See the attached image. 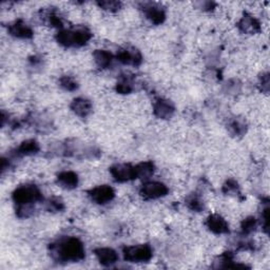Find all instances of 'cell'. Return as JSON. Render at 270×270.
<instances>
[{
    "label": "cell",
    "mask_w": 270,
    "mask_h": 270,
    "mask_svg": "<svg viewBox=\"0 0 270 270\" xmlns=\"http://www.w3.org/2000/svg\"><path fill=\"white\" fill-rule=\"evenodd\" d=\"M55 258L61 262L80 261L85 256L83 243L76 238H66L60 240L52 248Z\"/></svg>",
    "instance_id": "cell-1"
},
{
    "label": "cell",
    "mask_w": 270,
    "mask_h": 270,
    "mask_svg": "<svg viewBox=\"0 0 270 270\" xmlns=\"http://www.w3.org/2000/svg\"><path fill=\"white\" fill-rule=\"evenodd\" d=\"M92 34L88 29L61 30L57 33V42L65 47H82L91 40Z\"/></svg>",
    "instance_id": "cell-2"
},
{
    "label": "cell",
    "mask_w": 270,
    "mask_h": 270,
    "mask_svg": "<svg viewBox=\"0 0 270 270\" xmlns=\"http://www.w3.org/2000/svg\"><path fill=\"white\" fill-rule=\"evenodd\" d=\"M40 189L33 185L21 186L13 194V200L18 205V207H32V205L42 200Z\"/></svg>",
    "instance_id": "cell-3"
},
{
    "label": "cell",
    "mask_w": 270,
    "mask_h": 270,
    "mask_svg": "<svg viewBox=\"0 0 270 270\" xmlns=\"http://www.w3.org/2000/svg\"><path fill=\"white\" fill-rule=\"evenodd\" d=\"M126 261L138 263L147 262L152 258V249L148 245H135L124 249Z\"/></svg>",
    "instance_id": "cell-4"
},
{
    "label": "cell",
    "mask_w": 270,
    "mask_h": 270,
    "mask_svg": "<svg viewBox=\"0 0 270 270\" xmlns=\"http://www.w3.org/2000/svg\"><path fill=\"white\" fill-rule=\"evenodd\" d=\"M168 194V188L161 182H147L140 188V195L148 200H156Z\"/></svg>",
    "instance_id": "cell-5"
},
{
    "label": "cell",
    "mask_w": 270,
    "mask_h": 270,
    "mask_svg": "<svg viewBox=\"0 0 270 270\" xmlns=\"http://www.w3.org/2000/svg\"><path fill=\"white\" fill-rule=\"evenodd\" d=\"M111 174L117 182H128L133 178H136L135 167L130 164H120L115 165L111 168Z\"/></svg>",
    "instance_id": "cell-6"
},
{
    "label": "cell",
    "mask_w": 270,
    "mask_h": 270,
    "mask_svg": "<svg viewBox=\"0 0 270 270\" xmlns=\"http://www.w3.org/2000/svg\"><path fill=\"white\" fill-rule=\"evenodd\" d=\"M89 196L90 198H91V200L95 202L96 204L105 205L114 199L115 192L112 187L107 186V185H102V186H98L90 190Z\"/></svg>",
    "instance_id": "cell-7"
},
{
    "label": "cell",
    "mask_w": 270,
    "mask_h": 270,
    "mask_svg": "<svg viewBox=\"0 0 270 270\" xmlns=\"http://www.w3.org/2000/svg\"><path fill=\"white\" fill-rule=\"evenodd\" d=\"M147 19L153 24H161L166 19L165 11L154 4H145L143 7Z\"/></svg>",
    "instance_id": "cell-8"
},
{
    "label": "cell",
    "mask_w": 270,
    "mask_h": 270,
    "mask_svg": "<svg viewBox=\"0 0 270 270\" xmlns=\"http://www.w3.org/2000/svg\"><path fill=\"white\" fill-rule=\"evenodd\" d=\"M239 29L246 34H255L261 31V23L250 14H245L238 23Z\"/></svg>",
    "instance_id": "cell-9"
},
{
    "label": "cell",
    "mask_w": 270,
    "mask_h": 270,
    "mask_svg": "<svg viewBox=\"0 0 270 270\" xmlns=\"http://www.w3.org/2000/svg\"><path fill=\"white\" fill-rule=\"evenodd\" d=\"M206 226L215 235H223L229 233V226L227 222L218 214L210 215L207 218V221H206Z\"/></svg>",
    "instance_id": "cell-10"
},
{
    "label": "cell",
    "mask_w": 270,
    "mask_h": 270,
    "mask_svg": "<svg viewBox=\"0 0 270 270\" xmlns=\"http://www.w3.org/2000/svg\"><path fill=\"white\" fill-rule=\"evenodd\" d=\"M174 111H175L174 106L171 104V102L169 100L163 99V98L158 99L156 101V104H154L153 106L154 114H156L159 119H163V120L170 119L173 115Z\"/></svg>",
    "instance_id": "cell-11"
},
{
    "label": "cell",
    "mask_w": 270,
    "mask_h": 270,
    "mask_svg": "<svg viewBox=\"0 0 270 270\" xmlns=\"http://www.w3.org/2000/svg\"><path fill=\"white\" fill-rule=\"evenodd\" d=\"M9 32L12 36L22 38V40H28L33 36V31L29 25L22 20H16L10 24Z\"/></svg>",
    "instance_id": "cell-12"
},
{
    "label": "cell",
    "mask_w": 270,
    "mask_h": 270,
    "mask_svg": "<svg viewBox=\"0 0 270 270\" xmlns=\"http://www.w3.org/2000/svg\"><path fill=\"white\" fill-rule=\"evenodd\" d=\"M118 58L125 65L139 66L141 63V55L135 49H123L118 53Z\"/></svg>",
    "instance_id": "cell-13"
},
{
    "label": "cell",
    "mask_w": 270,
    "mask_h": 270,
    "mask_svg": "<svg viewBox=\"0 0 270 270\" xmlns=\"http://www.w3.org/2000/svg\"><path fill=\"white\" fill-rule=\"evenodd\" d=\"M94 252H95L97 260L100 262V264L105 265V266H110L114 263H117L119 260V255L117 251L113 250L112 248H107V247L97 248L95 249Z\"/></svg>",
    "instance_id": "cell-14"
},
{
    "label": "cell",
    "mask_w": 270,
    "mask_h": 270,
    "mask_svg": "<svg viewBox=\"0 0 270 270\" xmlns=\"http://www.w3.org/2000/svg\"><path fill=\"white\" fill-rule=\"evenodd\" d=\"M71 110L77 115V117L86 118L92 111V104L90 100L80 97L72 101Z\"/></svg>",
    "instance_id": "cell-15"
},
{
    "label": "cell",
    "mask_w": 270,
    "mask_h": 270,
    "mask_svg": "<svg viewBox=\"0 0 270 270\" xmlns=\"http://www.w3.org/2000/svg\"><path fill=\"white\" fill-rule=\"evenodd\" d=\"M57 183L60 187L71 190L79 185V176L72 171H63L58 174Z\"/></svg>",
    "instance_id": "cell-16"
},
{
    "label": "cell",
    "mask_w": 270,
    "mask_h": 270,
    "mask_svg": "<svg viewBox=\"0 0 270 270\" xmlns=\"http://www.w3.org/2000/svg\"><path fill=\"white\" fill-rule=\"evenodd\" d=\"M94 60L99 68H108L111 65L112 55L108 51L96 50L93 53Z\"/></svg>",
    "instance_id": "cell-17"
},
{
    "label": "cell",
    "mask_w": 270,
    "mask_h": 270,
    "mask_svg": "<svg viewBox=\"0 0 270 270\" xmlns=\"http://www.w3.org/2000/svg\"><path fill=\"white\" fill-rule=\"evenodd\" d=\"M40 151V145L34 139H28L18 147L17 152L21 156H32Z\"/></svg>",
    "instance_id": "cell-18"
},
{
    "label": "cell",
    "mask_w": 270,
    "mask_h": 270,
    "mask_svg": "<svg viewBox=\"0 0 270 270\" xmlns=\"http://www.w3.org/2000/svg\"><path fill=\"white\" fill-rule=\"evenodd\" d=\"M154 165L152 162H143L135 166L136 178H148L153 174Z\"/></svg>",
    "instance_id": "cell-19"
},
{
    "label": "cell",
    "mask_w": 270,
    "mask_h": 270,
    "mask_svg": "<svg viewBox=\"0 0 270 270\" xmlns=\"http://www.w3.org/2000/svg\"><path fill=\"white\" fill-rule=\"evenodd\" d=\"M228 129L231 134H234L236 136H242L246 133L247 128L245 123H243L240 120H234L229 123Z\"/></svg>",
    "instance_id": "cell-20"
},
{
    "label": "cell",
    "mask_w": 270,
    "mask_h": 270,
    "mask_svg": "<svg viewBox=\"0 0 270 270\" xmlns=\"http://www.w3.org/2000/svg\"><path fill=\"white\" fill-rule=\"evenodd\" d=\"M187 207L192 211H201L204 208V203L198 195H191L186 200Z\"/></svg>",
    "instance_id": "cell-21"
},
{
    "label": "cell",
    "mask_w": 270,
    "mask_h": 270,
    "mask_svg": "<svg viewBox=\"0 0 270 270\" xmlns=\"http://www.w3.org/2000/svg\"><path fill=\"white\" fill-rule=\"evenodd\" d=\"M60 86L66 90V91H75V90L79 88V84L71 76H62L59 80Z\"/></svg>",
    "instance_id": "cell-22"
},
{
    "label": "cell",
    "mask_w": 270,
    "mask_h": 270,
    "mask_svg": "<svg viewBox=\"0 0 270 270\" xmlns=\"http://www.w3.org/2000/svg\"><path fill=\"white\" fill-rule=\"evenodd\" d=\"M97 5L99 8L109 12H117L122 8V3L115 2V0H102V2H98Z\"/></svg>",
    "instance_id": "cell-23"
},
{
    "label": "cell",
    "mask_w": 270,
    "mask_h": 270,
    "mask_svg": "<svg viewBox=\"0 0 270 270\" xmlns=\"http://www.w3.org/2000/svg\"><path fill=\"white\" fill-rule=\"evenodd\" d=\"M117 90L119 93H122V94H129L132 92L133 90V87H132V83L130 80L128 79H124L122 80L118 86H117Z\"/></svg>",
    "instance_id": "cell-24"
},
{
    "label": "cell",
    "mask_w": 270,
    "mask_h": 270,
    "mask_svg": "<svg viewBox=\"0 0 270 270\" xmlns=\"http://www.w3.org/2000/svg\"><path fill=\"white\" fill-rule=\"evenodd\" d=\"M256 226H258V222H256L255 218L252 216L247 217L246 220H244L242 223V229L245 234H251L252 231L255 230Z\"/></svg>",
    "instance_id": "cell-25"
},
{
    "label": "cell",
    "mask_w": 270,
    "mask_h": 270,
    "mask_svg": "<svg viewBox=\"0 0 270 270\" xmlns=\"http://www.w3.org/2000/svg\"><path fill=\"white\" fill-rule=\"evenodd\" d=\"M47 208L50 211H60L63 208V203L59 199L53 198L47 203Z\"/></svg>",
    "instance_id": "cell-26"
},
{
    "label": "cell",
    "mask_w": 270,
    "mask_h": 270,
    "mask_svg": "<svg viewBox=\"0 0 270 270\" xmlns=\"http://www.w3.org/2000/svg\"><path fill=\"white\" fill-rule=\"evenodd\" d=\"M223 191L225 192L226 195L237 194V192L239 191V185L236 181H234V179H229V181H227L226 184L224 185Z\"/></svg>",
    "instance_id": "cell-27"
},
{
    "label": "cell",
    "mask_w": 270,
    "mask_h": 270,
    "mask_svg": "<svg viewBox=\"0 0 270 270\" xmlns=\"http://www.w3.org/2000/svg\"><path fill=\"white\" fill-rule=\"evenodd\" d=\"M260 84H261V88L263 91L268 92V90H269V74L268 73H265L262 75Z\"/></svg>",
    "instance_id": "cell-28"
},
{
    "label": "cell",
    "mask_w": 270,
    "mask_h": 270,
    "mask_svg": "<svg viewBox=\"0 0 270 270\" xmlns=\"http://www.w3.org/2000/svg\"><path fill=\"white\" fill-rule=\"evenodd\" d=\"M196 5L199 7V9H202L204 11H210L215 7V4L212 2H200Z\"/></svg>",
    "instance_id": "cell-29"
}]
</instances>
